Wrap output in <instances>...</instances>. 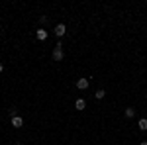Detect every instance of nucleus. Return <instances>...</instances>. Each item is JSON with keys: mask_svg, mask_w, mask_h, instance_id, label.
Here are the masks:
<instances>
[{"mask_svg": "<svg viewBox=\"0 0 147 145\" xmlns=\"http://www.w3.org/2000/svg\"><path fill=\"white\" fill-rule=\"evenodd\" d=\"M63 45H61V41L53 47V61H63V49H61Z\"/></svg>", "mask_w": 147, "mask_h": 145, "instance_id": "f257e3e1", "label": "nucleus"}, {"mask_svg": "<svg viewBox=\"0 0 147 145\" xmlns=\"http://www.w3.org/2000/svg\"><path fill=\"white\" fill-rule=\"evenodd\" d=\"M65 32H67L65 24H57V26H55V35H57V37H63V35H65Z\"/></svg>", "mask_w": 147, "mask_h": 145, "instance_id": "f03ea898", "label": "nucleus"}, {"mask_svg": "<svg viewBox=\"0 0 147 145\" xmlns=\"http://www.w3.org/2000/svg\"><path fill=\"white\" fill-rule=\"evenodd\" d=\"M88 82H90L88 78H79V80H77V88L86 90V88H88Z\"/></svg>", "mask_w": 147, "mask_h": 145, "instance_id": "7ed1b4c3", "label": "nucleus"}, {"mask_svg": "<svg viewBox=\"0 0 147 145\" xmlns=\"http://www.w3.org/2000/svg\"><path fill=\"white\" fill-rule=\"evenodd\" d=\"M12 125H14V127H22L24 125L22 116H14V118H12Z\"/></svg>", "mask_w": 147, "mask_h": 145, "instance_id": "20e7f679", "label": "nucleus"}, {"mask_svg": "<svg viewBox=\"0 0 147 145\" xmlns=\"http://www.w3.org/2000/svg\"><path fill=\"white\" fill-rule=\"evenodd\" d=\"M75 108H77V110H84V108H86V102H84V98H79V100L75 102Z\"/></svg>", "mask_w": 147, "mask_h": 145, "instance_id": "39448f33", "label": "nucleus"}, {"mask_svg": "<svg viewBox=\"0 0 147 145\" xmlns=\"http://www.w3.org/2000/svg\"><path fill=\"white\" fill-rule=\"evenodd\" d=\"M37 39H39V41H45L47 39V32L45 30H37Z\"/></svg>", "mask_w": 147, "mask_h": 145, "instance_id": "423d86ee", "label": "nucleus"}, {"mask_svg": "<svg viewBox=\"0 0 147 145\" xmlns=\"http://www.w3.org/2000/svg\"><path fill=\"white\" fill-rule=\"evenodd\" d=\"M104 96H106V92H104V90H96V92H94V98H96V100H102V98H104Z\"/></svg>", "mask_w": 147, "mask_h": 145, "instance_id": "0eeeda50", "label": "nucleus"}, {"mask_svg": "<svg viewBox=\"0 0 147 145\" xmlns=\"http://www.w3.org/2000/svg\"><path fill=\"white\" fill-rule=\"evenodd\" d=\"M137 125H139V129H141V132H147V120H145V118H143V120H139Z\"/></svg>", "mask_w": 147, "mask_h": 145, "instance_id": "6e6552de", "label": "nucleus"}, {"mask_svg": "<svg viewBox=\"0 0 147 145\" xmlns=\"http://www.w3.org/2000/svg\"><path fill=\"white\" fill-rule=\"evenodd\" d=\"M125 118H134V116H136V110H134V108H125Z\"/></svg>", "mask_w": 147, "mask_h": 145, "instance_id": "1a4fd4ad", "label": "nucleus"}, {"mask_svg": "<svg viewBox=\"0 0 147 145\" xmlns=\"http://www.w3.org/2000/svg\"><path fill=\"white\" fill-rule=\"evenodd\" d=\"M2 71H4V65H2V63H0V73H2Z\"/></svg>", "mask_w": 147, "mask_h": 145, "instance_id": "9d476101", "label": "nucleus"}, {"mask_svg": "<svg viewBox=\"0 0 147 145\" xmlns=\"http://www.w3.org/2000/svg\"><path fill=\"white\" fill-rule=\"evenodd\" d=\"M139 145H147V141H141V143H139Z\"/></svg>", "mask_w": 147, "mask_h": 145, "instance_id": "9b49d317", "label": "nucleus"}]
</instances>
